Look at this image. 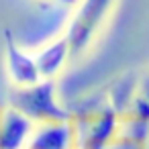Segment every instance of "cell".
<instances>
[{"label":"cell","mask_w":149,"mask_h":149,"mask_svg":"<svg viewBox=\"0 0 149 149\" xmlns=\"http://www.w3.org/2000/svg\"><path fill=\"white\" fill-rule=\"evenodd\" d=\"M116 0H78L74 13L63 29V35L72 49V59H78L90 51V47L102 35Z\"/></svg>","instance_id":"1"},{"label":"cell","mask_w":149,"mask_h":149,"mask_svg":"<svg viewBox=\"0 0 149 149\" xmlns=\"http://www.w3.org/2000/svg\"><path fill=\"white\" fill-rule=\"evenodd\" d=\"M33 55H35V63H37L41 80L57 82V78L63 74V70L72 61V49L63 33L43 43L37 51H33Z\"/></svg>","instance_id":"5"},{"label":"cell","mask_w":149,"mask_h":149,"mask_svg":"<svg viewBox=\"0 0 149 149\" xmlns=\"http://www.w3.org/2000/svg\"><path fill=\"white\" fill-rule=\"evenodd\" d=\"M47 2H53V4H65V6H74L78 0H47Z\"/></svg>","instance_id":"7"},{"label":"cell","mask_w":149,"mask_h":149,"mask_svg":"<svg viewBox=\"0 0 149 149\" xmlns=\"http://www.w3.org/2000/svg\"><path fill=\"white\" fill-rule=\"evenodd\" d=\"M25 149H78L72 118L35 125Z\"/></svg>","instance_id":"4"},{"label":"cell","mask_w":149,"mask_h":149,"mask_svg":"<svg viewBox=\"0 0 149 149\" xmlns=\"http://www.w3.org/2000/svg\"><path fill=\"white\" fill-rule=\"evenodd\" d=\"M33 127V120H29L13 104H2L0 106V149H25Z\"/></svg>","instance_id":"6"},{"label":"cell","mask_w":149,"mask_h":149,"mask_svg":"<svg viewBox=\"0 0 149 149\" xmlns=\"http://www.w3.org/2000/svg\"><path fill=\"white\" fill-rule=\"evenodd\" d=\"M8 104L21 110L29 120H33V125L72 118V110L57 96L55 80H39L31 86L13 88Z\"/></svg>","instance_id":"2"},{"label":"cell","mask_w":149,"mask_h":149,"mask_svg":"<svg viewBox=\"0 0 149 149\" xmlns=\"http://www.w3.org/2000/svg\"><path fill=\"white\" fill-rule=\"evenodd\" d=\"M4 74L13 88L31 86L41 80L33 51L19 45L10 29H4Z\"/></svg>","instance_id":"3"}]
</instances>
